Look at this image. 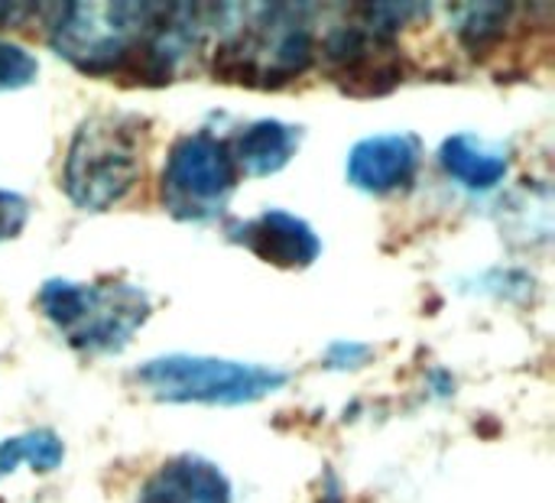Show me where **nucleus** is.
Listing matches in <instances>:
<instances>
[{
  "label": "nucleus",
  "instance_id": "obj_1",
  "mask_svg": "<svg viewBox=\"0 0 555 503\" xmlns=\"http://www.w3.org/2000/svg\"><path fill=\"white\" fill-rule=\"evenodd\" d=\"M202 7L189 3H62L49 46L88 75L166 85L202 39Z\"/></svg>",
  "mask_w": 555,
  "mask_h": 503
},
{
  "label": "nucleus",
  "instance_id": "obj_2",
  "mask_svg": "<svg viewBox=\"0 0 555 503\" xmlns=\"http://www.w3.org/2000/svg\"><path fill=\"white\" fill-rule=\"evenodd\" d=\"M146 120L137 114H94L88 117L65 153L62 189L72 205L104 211L130 195L143 176Z\"/></svg>",
  "mask_w": 555,
  "mask_h": 503
},
{
  "label": "nucleus",
  "instance_id": "obj_3",
  "mask_svg": "<svg viewBox=\"0 0 555 503\" xmlns=\"http://www.w3.org/2000/svg\"><path fill=\"white\" fill-rule=\"evenodd\" d=\"M39 309L75 351L88 354L124 351L153 312L146 293L124 280H49L39 289Z\"/></svg>",
  "mask_w": 555,
  "mask_h": 503
},
{
  "label": "nucleus",
  "instance_id": "obj_4",
  "mask_svg": "<svg viewBox=\"0 0 555 503\" xmlns=\"http://www.w3.org/2000/svg\"><path fill=\"white\" fill-rule=\"evenodd\" d=\"M315 62V36L302 7L273 3L247 29L218 42L211 75L228 85L280 91Z\"/></svg>",
  "mask_w": 555,
  "mask_h": 503
},
{
  "label": "nucleus",
  "instance_id": "obj_5",
  "mask_svg": "<svg viewBox=\"0 0 555 503\" xmlns=\"http://www.w3.org/2000/svg\"><path fill=\"white\" fill-rule=\"evenodd\" d=\"M137 384L159 403H195V407H244L257 403L286 387V374L263 364L198 358V354H163L137 371Z\"/></svg>",
  "mask_w": 555,
  "mask_h": 503
},
{
  "label": "nucleus",
  "instance_id": "obj_6",
  "mask_svg": "<svg viewBox=\"0 0 555 503\" xmlns=\"http://www.w3.org/2000/svg\"><path fill=\"white\" fill-rule=\"evenodd\" d=\"M237 185V169L228 143L211 133H189L172 143L163 179L159 202L176 221H215L224 215Z\"/></svg>",
  "mask_w": 555,
  "mask_h": 503
},
{
  "label": "nucleus",
  "instance_id": "obj_7",
  "mask_svg": "<svg viewBox=\"0 0 555 503\" xmlns=\"http://www.w3.org/2000/svg\"><path fill=\"white\" fill-rule=\"evenodd\" d=\"M315 59L325 75L354 98L387 94L406 78V59L397 42L361 23L332 26L322 36V46H315Z\"/></svg>",
  "mask_w": 555,
  "mask_h": 503
},
{
  "label": "nucleus",
  "instance_id": "obj_8",
  "mask_svg": "<svg viewBox=\"0 0 555 503\" xmlns=\"http://www.w3.org/2000/svg\"><path fill=\"white\" fill-rule=\"evenodd\" d=\"M228 237L247 250H254L260 260L280 267V270H302L319 260L322 241L319 234L289 211H263L250 221L228 224Z\"/></svg>",
  "mask_w": 555,
  "mask_h": 503
},
{
  "label": "nucleus",
  "instance_id": "obj_9",
  "mask_svg": "<svg viewBox=\"0 0 555 503\" xmlns=\"http://www.w3.org/2000/svg\"><path fill=\"white\" fill-rule=\"evenodd\" d=\"M420 140L413 133H380L354 143L348 153V182L367 195L410 189L420 172Z\"/></svg>",
  "mask_w": 555,
  "mask_h": 503
},
{
  "label": "nucleus",
  "instance_id": "obj_10",
  "mask_svg": "<svg viewBox=\"0 0 555 503\" xmlns=\"http://www.w3.org/2000/svg\"><path fill=\"white\" fill-rule=\"evenodd\" d=\"M140 503H231V485L218 465L185 452L146 481Z\"/></svg>",
  "mask_w": 555,
  "mask_h": 503
},
{
  "label": "nucleus",
  "instance_id": "obj_11",
  "mask_svg": "<svg viewBox=\"0 0 555 503\" xmlns=\"http://www.w3.org/2000/svg\"><path fill=\"white\" fill-rule=\"evenodd\" d=\"M302 130L283 120H254L228 140V153L234 159L237 176H273L280 172L299 150Z\"/></svg>",
  "mask_w": 555,
  "mask_h": 503
},
{
  "label": "nucleus",
  "instance_id": "obj_12",
  "mask_svg": "<svg viewBox=\"0 0 555 503\" xmlns=\"http://www.w3.org/2000/svg\"><path fill=\"white\" fill-rule=\"evenodd\" d=\"M439 163L462 185H468L475 192H488V189H494V185L504 182L511 159H507V153L501 146H488L478 137L455 133V137H449L442 143Z\"/></svg>",
  "mask_w": 555,
  "mask_h": 503
},
{
  "label": "nucleus",
  "instance_id": "obj_13",
  "mask_svg": "<svg viewBox=\"0 0 555 503\" xmlns=\"http://www.w3.org/2000/svg\"><path fill=\"white\" fill-rule=\"evenodd\" d=\"M65 459V446L52 429L23 433L16 439L0 442V478L13 475L20 465H29L33 472H52Z\"/></svg>",
  "mask_w": 555,
  "mask_h": 503
},
{
  "label": "nucleus",
  "instance_id": "obj_14",
  "mask_svg": "<svg viewBox=\"0 0 555 503\" xmlns=\"http://www.w3.org/2000/svg\"><path fill=\"white\" fill-rule=\"evenodd\" d=\"M511 13H514L511 3H478V7H465L462 23H459L462 42L472 46L475 52H485L491 42H498L504 36V26H507Z\"/></svg>",
  "mask_w": 555,
  "mask_h": 503
},
{
  "label": "nucleus",
  "instance_id": "obj_15",
  "mask_svg": "<svg viewBox=\"0 0 555 503\" xmlns=\"http://www.w3.org/2000/svg\"><path fill=\"white\" fill-rule=\"evenodd\" d=\"M36 75H39L36 55L20 42L0 39V91H20L29 81H36Z\"/></svg>",
  "mask_w": 555,
  "mask_h": 503
},
{
  "label": "nucleus",
  "instance_id": "obj_16",
  "mask_svg": "<svg viewBox=\"0 0 555 503\" xmlns=\"http://www.w3.org/2000/svg\"><path fill=\"white\" fill-rule=\"evenodd\" d=\"M29 218V202L16 192L0 189V241H10L23 231Z\"/></svg>",
  "mask_w": 555,
  "mask_h": 503
},
{
  "label": "nucleus",
  "instance_id": "obj_17",
  "mask_svg": "<svg viewBox=\"0 0 555 503\" xmlns=\"http://www.w3.org/2000/svg\"><path fill=\"white\" fill-rule=\"evenodd\" d=\"M367 361H371V348H364V345H335L325 358V364L335 371H354Z\"/></svg>",
  "mask_w": 555,
  "mask_h": 503
},
{
  "label": "nucleus",
  "instance_id": "obj_18",
  "mask_svg": "<svg viewBox=\"0 0 555 503\" xmlns=\"http://www.w3.org/2000/svg\"><path fill=\"white\" fill-rule=\"evenodd\" d=\"M39 10H42L39 3H0V26H20Z\"/></svg>",
  "mask_w": 555,
  "mask_h": 503
}]
</instances>
